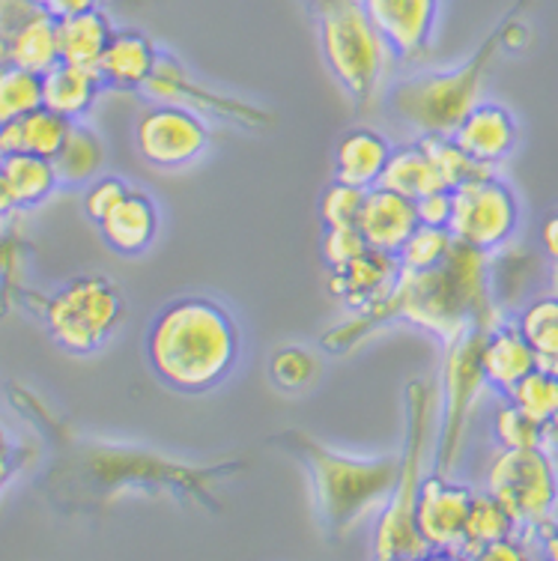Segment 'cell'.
<instances>
[{
  "label": "cell",
  "mask_w": 558,
  "mask_h": 561,
  "mask_svg": "<svg viewBox=\"0 0 558 561\" xmlns=\"http://www.w3.org/2000/svg\"><path fill=\"white\" fill-rule=\"evenodd\" d=\"M7 64H15L45 76L48 69L60 64V39H57V19L45 12H33L31 19L15 31L7 48Z\"/></svg>",
  "instance_id": "cell-25"
},
{
  "label": "cell",
  "mask_w": 558,
  "mask_h": 561,
  "mask_svg": "<svg viewBox=\"0 0 558 561\" xmlns=\"http://www.w3.org/2000/svg\"><path fill=\"white\" fill-rule=\"evenodd\" d=\"M284 443H291L293 451H299L301 460L311 469L322 526L332 535L350 529L379 502H388L398 484L400 457H376V460L346 457L322 448L305 433H287Z\"/></svg>",
  "instance_id": "cell-3"
},
{
  "label": "cell",
  "mask_w": 558,
  "mask_h": 561,
  "mask_svg": "<svg viewBox=\"0 0 558 561\" xmlns=\"http://www.w3.org/2000/svg\"><path fill=\"white\" fill-rule=\"evenodd\" d=\"M317 24L326 66L334 81L358 102H365L379 84L391 60V48L367 19L362 0H308Z\"/></svg>",
  "instance_id": "cell-6"
},
{
  "label": "cell",
  "mask_w": 558,
  "mask_h": 561,
  "mask_svg": "<svg viewBox=\"0 0 558 561\" xmlns=\"http://www.w3.org/2000/svg\"><path fill=\"white\" fill-rule=\"evenodd\" d=\"M19 123H22V152H33V156H43V159H54L57 152L64 150L69 129H72V119L54 114L45 105L22 117Z\"/></svg>",
  "instance_id": "cell-33"
},
{
  "label": "cell",
  "mask_w": 558,
  "mask_h": 561,
  "mask_svg": "<svg viewBox=\"0 0 558 561\" xmlns=\"http://www.w3.org/2000/svg\"><path fill=\"white\" fill-rule=\"evenodd\" d=\"M419 225L421 221L415 201H409V197L398 195L391 188H383V185L367 188L362 218H358V230L365 237L367 249L398 257V251L403 249L409 233Z\"/></svg>",
  "instance_id": "cell-16"
},
{
  "label": "cell",
  "mask_w": 558,
  "mask_h": 561,
  "mask_svg": "<svg viewBox=\"0 0 558 561\" xmlns=\"http://www.w3.org/2000/svg\"><path fill=\"white\" fill-rule=\"evenodd\" d=\"M0 164H3V173H7L12 201L22 209L39 206L60 185L54 159H43V156H33V152H12V156H3Z\"/></svg>",
  "instance_id": "cell-26"
},
{
  "label": "cell",
  "mask_w": 558,
  "mask_h": 561,
  "mask_svg": "<svg viewBox=\"0 0 558 561\" xmlns=\"http://www.w3.org/2000/svg\"><path fill=\"white\" fill-rule=\"evenodd\" d=\"M403 320L448 346L469 329H493L502 323L493 302L490 254L454 242L445 263L424 272L400 270L391 290L353 311V317L322 337L329 353H346L383 325Z\"/></svg>",
  "instance_id": "cell-1"
},
{
  "label": "cell",
  "mask_w": 558,
  "mask_h": 561,
  "mask_svg": "<svg viewBox=\"0 0 558 561\" xmlns=\"http://www.w3.org/2000/svg\"><path fill=\"white\" fill-rule=\"evenodd\" d=\"M475 490L457 484L442 472H430L421 481L415 502V529L433 556H460L466 540V519Z\"/></svg>",
  "instance_id": "cell-12"
},
{
  "label": "cell",
  "mask_w": 558,
  "mask_h": 561,
  "mask_svg": "<svg viewBox=\"0 0 558 561\" xmlns=\"http://www.w3.org/2000/svg\"><path fill=\"white\" fill-rule=\"evenodd\" d=\"M138 156L152 168L176 171L197 162L209 147V129L192 108L176 102H156L135 123Z\"/></svg>",
  "instance_id": "cell-11"
},
{
  "label": "cell",
  "mask_w": 558,
  "mask_h": 561,
  "mask_svg": "<svg viewBox=\"0 0 558 561\" xmlns=\"http://www.w3.org/2000/svg\"><path fill=\"white\" fill-rule=\"evenodd\" d=\"M549 293L558 299V266H553V272H549Z\"/></svg>",
  "instance_id": "cell-50"
},
{
  "label": "cell",
  "mask_w": 558,
  "mask_h": 561,
  "mask_svg": "<svg viewBox=\"0 0 558 561\" xmlns=\"http://www.w3.org/2000/svg\"><path fill=\"white\" fill-rule=\"evenodd\" d=\"M144 93L152 96L156 102H176V105H185L192 111H209L215 117L221 119H237V123H246V126H258V123H266V117L254 111L251 105H242L237 99L215 96L213 90L194 84L192 78L185 76V69L173 57L159 55V64L152 69L150 81L144 84Z\"/></svg>",
  "instance_id": "cell-14"
},
{
  "label": "cell",
  "mask_w": 558,
  "mask_h": 561,
  "mask_svg": "<svg viewBox=\"0 0 558 561\" xmlns=\"http://www.w3.org/2000/svg\"><path fill=\"white\" fill-rule=\"evenodd\" d=\"M505 398L514 400L526 415L544 424V421H549L558 412V377L535 367L532 374H526L514 389L508 391Z\"/></svg>",
  "instance_id": "cell-34"
},
{
  "label": "cell",
  "mask_w": 558,
  "mask_h": 561,
  "mask_svg": "<svg viewBox=\"0 0 558 561\" xmlns=\"http://www.w3.org/2000/svg\"><path fill=\"white\" fill-rule=\"evenodd\" d=\"M362 7L391 55L419 57L428 51L440 22V0H362Z\"/></svg>",
  "instance_id": "cell-13"
},
{
  "label": "cell",
  "mask_w": 558,
  "mask_h": 561,
  "mask_svg": "<svg viewBox=\"0 0 558 561\" xmlns=\"http://www.w3.org/2000/svg\"><path fill=\"white\" fill-rule=\"evenodd\" d=\"M367 188L355 185L329 183L320 197V218L326 227H358L362 206H365Z\"/></svg>",
  "instance_id": "cell-37"
},
{
  "label": "cell",
  "mask_w": 558,
  "mask_h": 561,
  "mask_svg": "<svg viewBox=\"0 0 558 561\" xmlns=\"http://www.w3.org/2000/svg\"><path fill=\"white\" fill-rule=\"evenodd\" d=\"M454 242H457V239H454V233L448 227L419 225L409 233V239L403 242V249L398 251L400 270L424 272L433 270V266H440V263H445V257L452 254Z\"/></svg>",
  "instance_id": "cell-32"
},
{
  "label": "cell",
  "mask_w": 558,
  "mask_h": 561,
  "mask_svg": "<svg viewBox=\"0 0 558 561\" xmlns=\"http://www.w3.org/2000/svg\"><path fill=\"white\" fill-rule=\"evenodd\" d=\"M156 64H159V48L152 45L150 36H144L140 31H114L96 69L105 87L144 90Z\"/></svg>",
  "instance_id": "cell-20"
},
{
  "label": "cell",
  "mask_w": 558,
  "mask_h": 561,
  "mask_svg": "<svg viewBox=\"0 0 558 561\" xmlns=\"http://www.w3.org/2000/svg\"><path fill=\"white\" fill-rule=\"evenodd\" d=\"M490 329H469L466 335L457 337L454 344L445 346V410H442V433L436 443V460L433 469L448 476L452 466L460 457V448L466 443L469 419H472L475 400L487 386L481 367V346Z\"/></svg>",
  "instance_id": "cell-9"
},
{
  "label": "cell",
  "mask_w": 558,
  "mask_h": 561,
  "mask_svg": "<svg viewBox=\"0 0 558 561\" xmlns=\"http://www.w3.org/2000/svg\"><path fill=\"white\" fill-rule=\"evenodd\" d=\"M421 144H424V150L430 152V159L436 164L445 188H452V192L460 188L463 183H472L478 176L493 173V168H483L481 162H475L452 135H421Z\"/></svg>",
  "instance_id": "cell-31"
},
{
  "label": "cell",
  "mask_w": 558,
  "mask_h": 561,
  "mask_svg": "<svg viewBox=\"0 0 558 561\" xmlns=\"http://www.w3.org/2000/svg\"><path fill=\"white\" fill-rule=\"evenodd\" d=\"M105 164V144L96 131L87 129L81 123H72L64 150L54 156V168L60 183L84 185L96 180V173Z\"/></svg>",
  "instance_id": "cell-27"
},
{
  "label": "cell",
  "mask_w": 558,
  "mask_h": 561,
  "mask_svg": "<svg viewBox=\"0 0 558 561\" xmlns=\"http://www.w3.org/2000/svg\"><path fill=\"white\" fill-rule=\"evenodd\" d=\"M540 249L549 257V263L558 266V209L540 225Z\"/></svg>",
  "instance_id": "cell-44"
},
{
  "label": "cell",
  "mask_w": 558,
  "mask_h": 561,
  "mask_svg": "<svg viewBox=\"0 0 558 561\" xmlns=\"http://www.w3.org/2000/svg\"><path fill=\"white\" fill-rule=\"evenodd\" d=\"M126 302L123 293L105 275H78L45 305V325L54 344L66 353L90 356L117 332Z\"/></svg>",
  "instance_id": "cell-8"
},
{
  "label": "cell",
  "mask_w": 558,
  "mask_h": 561,
  "mask_svg": "<svg viewBox=\"0 0 558 561\" xmlns=\"http://www.w3.org/2000/svg\"><path fill=\"white\" fill-rule=\"evenodd\" d=\"M516 535L514 517L508 514L505 505L487 493V490H475L472 507H469V519H466V540H463V559H478L483 547H490L493 540Z\"/></svg>",
  "instance_id": "cell-29"
},
{
  "label": "cell",
  "mask_w": 558,
  "mask_h": 561,
  "mask_svg": "<svg viewBox=\"0 0 558 561\" xmlns=\"http://www.w3.org/2000/svg\"><path fill=\"white\" fill-rule=\"evenodd\" d=\"M433 389L428 382H409L407 389V448L400 454L398 484L391 490L383 514L376 519L374 556L376 559H421L428 547L415 529V502L424 481V445H428Z\"/></svg>",
  "instance_id": "cell-5"
},
{
  "label": "cell",
  "mask_w": 558,
  "mask_h": 561,
  "mask_svg": "<svg viewBox=\"0 0 558 561\" xmlns=\"http://www.w3.org/2000/svg\"><path fill=\"white\" fill-rule=\"evenodd\" d=\"M33 7L45 15H52V19H66V15H76V12L93 10L99 7V0H31Z\"/></svg>",
  "instance_id": "cell-43"
},
{
  "label": "cell",
  "mask_w": 558,
  "mask_h": 561,
  "mask_svg": "<svg viewBox=\"0 0 558 561\" xmlns=\"http://www.w3.org/2000/svg\"><path fill=\"white\" fill-rule=\"evenodd\" d=\"M487 493H493L514 517L516 535L540 538L556 523L558 472L553 454L537 448H499L487 466ZM528 543V540H526Z\"/></svg>",
  "instance_id": "cell-7"
},
{
  "label": "cell",
  "mask_w": 558,
  "mask_h": 561,
  "mask_svg": "<svg viewBox=\"0 0 558 561\" xmlns=\"http://www.w3.org/2000/svg\"><path fill=\"white\" fill-rule=\"evenodd\" d=\"M540 547H544V556L553 561H558V523H553L544 535H540Z\"/></svg>",
  "instance_id": "cell-48"
},
{
  "label": "cell",
  "mask_w": 558,
  "mask_h": 561,
  "mask_svg": "<svg viewBox=\"0 0 558 561\" xmlns=\"http://www.w3.org/2000/svg\"><path fill=\"white\" fill-rule=\"evenodd\" d=\"M43 108V76L15 64H0V123H12Z\"/></svg>",
  "instance_id": "cell-30"
},
{
  "label": "cell",
  "mask_w": 558,
  "mask_h": 561,
  "mask_svg": "<svg viewBox=\"0 0 558 561\" xmlns=\"http://www.w3.org/2000/svg\"><path fill=\"white\" fill-rule=\"evenodd\" d=\"M111 36H114V24L99 7L66 15L57 22L60 60L78 66H99Z\"/></svg>",
  "instance_id": "cell-23"
},
{
  "label": "cell",
  "mask_w": 558,
  "mask_h": 561,
  "mask_svg": "<svg viewBox=\"0 0 558 561\" xmlns=\"http://www.w3.org/2000/svg\"><path fill=\"white\" fill-rule=\"evenodd\" d=\"M400 263L395 254H383V251L367 249L344 266H332L329 270V293L338 302L350 305L353 311L365 308V305L383 299L391 284L398 280Z\"/></svg>",
  "instance_id": "cell-17"
},
{
  "label": "cell",
  "mask_w": 558,
  "mask_h": 561,
  "mask_svg": "<svg viewBox=\"0 0 558 561\" xmlns=\"http://www.w3.org/2000/svg\"><path fill=\"white\" fill-rule=\"evenodd\" d=\"M415 209H419V221L430 227H448L452 221L454 197L452 188H436V192H428L415 201Z\"/></svg>",
  "instance_id": "cell-41"
},
{
  "label": "cell",
  "mask_w": 558,
  "mask_h": 561,
  "mask_svg": "<svg viewBox=\"0 0 558 561\" xmlns=\"http://www.w3.org/2000/svg\"><path fill=\"white\" fill-rule=\"evenodd\" d=\"M33 12H36V7L31 0H0V64H7L10 39Z\"/></svg>",
  "instance_id": "cell-40"
},
{
  "label": "cell",
  "mask_w": 558,
  "mask_h": 561,
  "mask_svg": "<svg viewBox=\"0 0 558 561\" xmlns=\"http://www.w3.org/2000/svg\"><path fill=\"white\" fill-rule=\"evenodd\" d=\"M502 48V24L496 27L469 60L452 72H421L391 87L388 105L419 135H452L469 111L478 105L483 76Z\"/></svg>",
  "instance_id": "cell-4"
},
{
  "label": "cell",
  "mask_w": 558,
  "mask_h": 561,
  "mask_svg": "<svg viewBox=\"0 0 558 561\" xmlns=\"http://www.w3.org/2000/svg\"><path fill=\"white\" fill-rule=\"evenodd\" d=\"M15 209V201H12L10 183H7V173H3V164H0V216H7Z\"/></svg>",
  "instance_id": "cell-49"
},
{
  "label": "cell",
  "mask_w": 558,
  "mask_h": 561,
  "mask_svg": "<svg viewBox=\"0 0 558 561\" xmlns=\"http://www.w3.org/2000/svg\"><path fill=\"white\" fill-rule=\"evenodd\" d=\"M99 233L107 249H114L123 257L144 254L159 233V209L144 192H129L99 221Z\"/></svg>",
  "instance_id": "cell-19"
},
{
  "label": "cell",
  "mask_w": 558,
  "mask_h": 561,
  "mask_svg": "<svg viewBox=\"0 0 558 561\" xmlns=\"http://www.w3.org/2000/svg\"><path fill=\"white\" fill-rule=\"evenodd\" d=\"M540 445H544L549 454H556L558 457V412L549 421H544V443Z\"/></svg>",
  "instance_id": "cell-47"
},
{
  "label": "cell",
  "mask_w": 558,
  "mask_h": 561,
  "mask_svg": "<svg viewBox=\"0 0 558 561\" xmlns=\"http://www.w3.org/2000/svg\"><path fill=\"white\" fill-rule=\"evenodd\" d=\"M12 152H22V123L19 119L0 123V159L12 156Z\"/></svg>",
  "instance_id": "cell-45"
},
{
  "label": "cell",
  "mask_w": 558,
  "mask_h": 561,
  "mask_svg": "<svg viewBox=\"0 0 558 561\" xmlns=\"http://www.w3.org/2000/svg\"><path fill=\"white\" fill-rule=\"evenodd\" d=\"M132 188L126 185V180H119V176H96L93 183L87 185L84 192V213L90 221H102V218L114 209V206L123 201V197L129 195Z\"/></svg>",
  "instance_id": "cell-39"
},
{
  "label": "cell",
  "mask_w": 558,
  "mask_h": 561,
  "mask_svg": "<svg viewBox=\"0 0 558 561\" xmlns=\"http://www.w3.org/2000/svg\"><path fill=\"white\" fill-rule=\"evenodd\" d=\"M493 439L499 448H537L544 443V424L505 398L493 412Z\"/></svg>",
  "instance_id": "cell-35"
},
{
  "label": "cell",
  "mask_w": 558,
  "mask_h": 561,
  "mask_svg": "<svg viewBox=\"0 0 558 561\" xmlns=\"http://www.w3.org/2000/svg\"><path fill=\"white\" fill-rule=\"evenodd\" d=\"M452 138L460 144L463 150L472 156L475 162L483 168H496L502 164L516 150L520 129H516L514 114L505 105L496 102H478L466 117L457 123Z\"/></svg>",
  "instance_id": "cell-15"
},
{
  "label": "cell",
  "mask_w": 558,
  "mask_h": 561,
  "mask_svg": "<svg viewBox=\"0 0 558 561\" xmlns=\"http://www.w3.org/2000/svg\"><path fill=\"white\" fill-rule=\"evenodd\" d=\"M379 185L409 197V201H419L428 192L445 188L440 171H436V164L430 159V152L424 150L421 138L391 150V159H388Z\"/></svg>",
  "instance_id": "cell-24"
},
{
  "label": "cell",
  "mask_w": 558,
  "mask_h": 561,
  "mask_svg": "<svg viewBox=\"0 0 558 561\" xmlns=\"http://www.w3.org/2000/svg\"><path fill=\"white\" fill-rule=\"evenodd\" d=\"M520 332L535 346L537 367L558 377V299L553 293L537 296L516 317Z\"/></svg>",
  "instance_id": "cell-28"
},
{
  "label": "cell",
  "mask_w": 558,
  "mask_h": 561,
  "mask_svg": "<svg viewBox=\"0 0 558 561\" xmlns=\"http://www.w3.org/2000/svg\"><path fill=\"white\" fill-rule=\"evenodd\" d=\"M391 144L374 129H350L334 147V183L374 188L383 180Z\"/></svg>",
  "instance_id": "cell-21"
},
{
  "label": "cell",
  "mask_w": 558,
  "mask_h": 561,
  "mask_svg": "<svg viewBox=\"0 0 558 561\" xmlns=\"http://www.w3.org/2000/svg\"><path fill=\"white\" fill-rule=\"evenodd\" d=\"M452 197L454 209L448 230L457 242L487 254L505 249L520 227V201L511 185L502 183L496 173H487L454 188Z\"/></svg>",
  "instance_id": "cell-10"
},
{
  "label": "cell",
  "mask_w": 558,
  "mask_h": 561,
  "mask_svg": "<svg viewBox=\"0 0 558 561\" xmlns=\"http://www.w3.org/2000/svg\"><path fill=\"white\" fill-rule=\"evenodd\" d=\"M317 374H320V365L305 346H284L269 358V377L284 391L308 389Z\"/></svg>",
  "instance_id": "cell-36"
},
{
  "label": "cell",
  "mask_w": 558,
  "mask_h": 561,
  "mask_svg": "<svg viewBox=\"0 0 558 561\" xmlns=\"http://www.w3.org/2000/svg\"><path fill=\"white\" fill-rule=\"evenodd\" d=\"M239 346V325L227 308L206 296H183L156 313L147 362L168 389L204 394L234 374Z\"/></svg>",
  "instance_id": "cell-2"
},
{
  "label": "cell",
  "mask_w": 558,
  "mask_h": 561,
  "mask_svg": "<svg viewBox=\"0 0 558 561\" xmlns=\"http://www.w3.org/2000/svg\"><path fill=\"white\" fill-rule=\"evenodd\" d=\"M102 87H105V81L99 76L96 66H78L60 60L43 76V105L54 114L78 123L87 111L93 108Z\"/></svg>",
  "instance_id": "cell-22"
},
{
  "label": "cell",
  "mask_w": 558,
  "mask_h": 561,
  "mask_svg": "<svg viewBox=\"0 0 558 561\" xmlns=\"http://www.w3.org/2000/svg\"><path fill=\"white\" fill-rule=\"evenodd\" d=\"M481 367L487 386L499 394H508L537 367L535 346L528 344V337L520 332L516 323H499L483 337Z\"/></svg>",
  "instance_id": "cell-18"
},
{
  "label": "cell",
  "mask_w": 558,
  "mask_h": 561,
  "mask_svg": "<svg viewBox=\"0 0 558 561\" xmlns=\"http://www.w3.org/2000/svg\"><path fill=\"white\" fill-rule=\"evenodd\" d=\"M367 242L362 237L358 227H326V237H322V260L326 266H344L358 254H365Z\"/></svg>",
  "instance_id": "cell-38"
},
{
  "label": "cell",
  "mask_w": 558,
  "mask_h": 561,
  "mask_svg": "<svg viewBox=\"0 0 558 561\" xmlns=\"http://www.w3.org/2000/svg\"><path fill=\"white\" fill-rule=\"evenodd\" d=\"M12 476V448L10 443H7V436L0 433V490H3V484L10 481Z\"/></svg>",
  "instance_id": "cell-46"
},
{
  "label": "cell",
  "mask_w": 558,
  "mask_h": 561,
  "mask_svg": "<svg viewBox=\"0 0 558 561\" xmlns=\"http://www.w3.org/2000/svg\"><path fill=\"white\" fill-rule=\"evenodd\" d=\"M526 540L520 538V535H508V538L493 540L490 547H483V552L478 559L483 561H520L526 559Z\"/></svg>",
  "instance_id": "cell-42"
}]
</instances>
